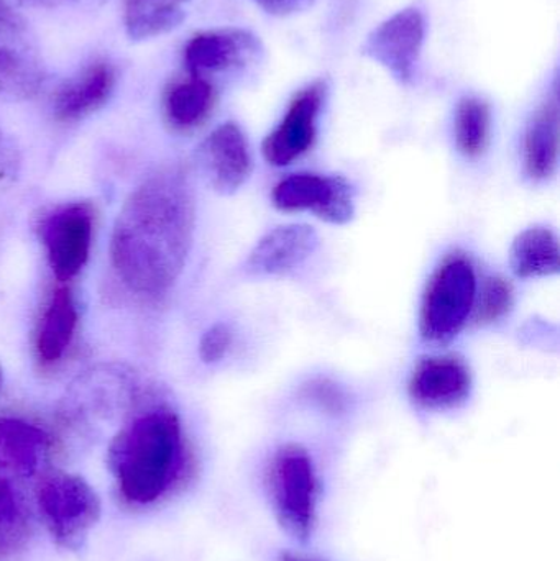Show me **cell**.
<instances>
[{"instance_id":"7402d4cb","label":"cell","mask_w":560,"mask_h":561,"mask_svg":"<svg viewBox=\"0 0 560 561\" xmlns=\"http://www.w3.org/2000/svg\"><path fill=\"white\" fill-rule=\"evenodd\" d=\"M492 128V112L482 99L466 98L456 112V141L467 157H479L485 151Z\"/></svg>"},{"instance_id":"277c9868","label":"cell","mask_w":560,"mask_h":561,"mask_svg":"<svg viewBox=\"0 0 560 561\" xmlns=\"http://www.w3.org/2000/svg\"><path fill=\"white\" fill-rule=\"evenodd\" d=\"M477 276L466 256L454 255L436 270L424 290L420 332L426 342L447 343L473 312Z\"/></svg>"},{"instance_id":"83f0119b","label":"cell","mask_w":560,"mask_h":561,"mask_svg":"<svg viewBox=\"0 0 560 561\" xmlns=\"http://www.w3.org/2000/svg\"><path fill=\"white\" fill-rule=\"evenodd\" d=\"M3 16H10L9 10H7L5 3L0 0V19H3Z\"/></svg>"},{"instance_id":"ffe728a7","label":"cell","mask_w":560,"mask_h":561,"mask_svg":"<svg viewBox=\"0 0 560 561\" xmlns=\"http://www.w3.org/2000/svg\"><path fill=\"white\" fill-rule=\"evenodd\" d=\"M45 450V435L25 422L0 421V465L16 474H32Z\"/></svg>"},{"instance_id":"9c48e42d","label":"cell","mask_w":560,"mask_h":561,"mask_svg":"<svg viewBox=\"0 0 560 561\" xmlns=\"http://www.w3.org/2000/svg\"><path fill=\"white\" fill-rule=\"evenodd\" d=\"M324 94L322 82H315L296 94L285 118L263 141V157L270 164L288 167L312 147Z\"/></svg>"},{"instance_id":"3957f363","label":"cell","mask_w":560,"mask_h":561,"mask_svg":"<svg viewBox=\"0 0 560 561\" xmlns=\"http://www.w3.org/2000/svg\"><path fill=\"white\" fill-rule=\"evenodd\" d=\"M268 491L283 529L306 542L318 524L319 478L305 448L285 445L276 451L268 468Z\"/></svg>"},{"instance_id":"4316f807","label":"cell","mask_w":560,"mask_h":561,"mask_svg":"<svg viewBox=\"0 0 560 561\" xmlns=\"http://www.w3.org/2000/svg\"><path fill=\"white\" fill-rule=\"evenodd\" d=\"M279 561H315V560L305 559V557H299V556H292V553H285V556H283L282 559H279Z\"/></svg>"},{"instance_id":"484cf974","label":"cell","mask_w":560,"mask_h":561,"mask_svg":"<svg viewBox=\"0 0 560 561\" xmlns=\"http://www.w3.org/2000/svg\"><path fill=\"white\" fill-rule=\"evenodd\" d=\"M253 2L270 15L289 16L305 12L315 3V0H253Z\"/></svg>"},{"instance_id":"5b68a950","label":"cell","mask_w":560,"mask_h":561,"mask_svg":"<svg viewBox=\"0 0 560 561\" xmlns=\"http://www.w3.org/2000/svg\"><path fill=\"white\" fill-rule=\"evenodd\" d=\"M39 513L49 534L66 550L81 549L101 517V501L95 491L76 474H46L36 488Z\"/></svg>"},{"instance_id":"7a4b0ae2","label":"cell","mask_w":560,"mask_h":561,"mask_svg":"<svg viewBox=\"0 0 560 561\" xmlns=\"http://www.w3.org/2000/svg\"><path fill=\"white\" fill-rule=\"evenodd\" d=\"M108 465L125 500L141 506L160 500L184 465L183 432L176 415L153 411L137 419L115 438Z\"/></svg>"},{"instance_id":"d6986e66","label":"cell","mask_w":560,"mask_h":561,"mask_svg":"<svg viewBox=\"0 0 560 561\" xmlns=\"http://www.w3.org/2000/svg\"><path fill=\"white\" fill-rule=\"evenodd\" d=\"M559 240L546 227H533L516 237L510 252V265L519 278H546L558 275Z\"/></svg>"},{"instance_id":"cb8c5ba5","label":"cell","mask_w":560,"mask_h":561,"mask_svg":"<svg viewBox=\"0 0 560 561\" xmlns=\"http://www.w3.org/2000/svg\"><path fill=\"white\" fill-rule=\"evenodd\" d=\"M515 290L512 283L502 276H492L482 284V289L477 290L473 316L479 323L499 322L513 309Z\"/></svg>"},{"instance_id":"30bf717a","label":"cell","mask_w":560,"mask_h":561,"mask_svg":"<svg viewBox=\"0 0 560 561\" xmlns=\"http://www.w3.org/2000/svg\"><path fill=\"white\" fill-rule=\"evenodd\" d=\"M259 38L247 30L220 28L197 33L184 48L187 75L209 78L217 72L245 68L259 58Z\"/></svg>"},{"instance_id":"603a6c76","label":"cell","mask_w":560,"mask_h":561,"mask_svg":"<svg viewBox=\"0 0 560 561\" xmlns=\"http://www.w3.org/2000/svg\"><path fill=\"white\" fill-rule=\"evenodd\" d=\"M28 537L30 520L25 506L12 484L0 478V561L22 550Z\"/></svg>"},{"instance_id":"2e32d148","label":"cell","mask_w":560,"mask_h":561,"mask_svg":"<svg viewBox=\"0 0 560 561\" xmlns=\"http://www.w3.org/2000/svg\"><path fill=\"white\" fill-rule=\"evenodd\" d=\"M216 99V88L209 79L187 75L173 82L164 94V114L176 130H194L213 114Z\"/></svg>"},{"instance_id":"ba28073f","label":"cell","mask_w":560,"mask_h":561,"mask_svg":"<svg viewBox=\"0 0 560 561\" xmlns=\"http://www.w3.org/2000/svg\"><path fill=\"white\" fill-rule=\"evenodd\" d=\"M94 216L88 204H69L49 214L39 227L49 266L59 280L75 278L88 262Z\"/></svg>"},{"instance_id":"7c38bea8","label":"cell","mask_w":560,"mask_h":561,"mask_svg":"<svg viewBox=\"0 0 560 561\" xmlns=\"http://www.w3.org/2000/svg\"><path fill=\"white\" fill-rule=\"evenodd\" d=\"M201 163L219 193L240 190L252 173V153L242 128L233 122L217 127L201 147Z\"/></svg>"},{"instance_id":"52a82bcc","label":"cell","mask_w":560,"mask_h":561,"mask_svg":"<svg viewBox=\"0 0 560 561\" xmlns=\"http://www.w3.org/2000/svg\"><path fill=\"white\" fill-rule=\"evenodd\" d=\"M273 204L285 213L309 210L325 222H351L355 213L354 190L341 176L299 173L285 178L273 190Z\"/></svg>"},{"instance_id":"8fae6325","label":"cell","mask_w":560,"mask_h":561,"mask_svg":"<svg viewBox=\"0 0 560 561\" xmlns=\"http://www.w3.org/2000/svg\"><path fill=\"white\" fill-rule=\"evenodd\" d=\"M472 375L459 356H431L418 363L410 379V396L424 409L456 408L470 394Z\"/></svg>"},{"instance_id":"9a60e30c","label":"cell","mask_w":560,"mask_h":561,"mask_svg":"<svg viewBox=\"0 0 560 561\" xmlns=\"http://www.w3.org/2000/svg\"><path fill=\"white\" fill-rule=\"evenodd\" d=\"M559 105L549 101L536 112L525 135V167L536 181L549 180L558 171Z\"/></svg>"},{"instance_id":"5bb4252c","label":"cell","mask_w":560,"mask_h":561,"mask_svg":"<svg viewBox=\"0 0 560 561\" xmlns=\"http://www.w3.org/2000/svg\"><path fill=\"white\" fill-rule=\"evenodd\" d=\"M117 82L115 68L105 59H98L68 79L53 101L55 117L61 122H76L101 108L111 98Z\"/></svg>"},{"instance_id":"8992f818","label":"cell","mask_w":560,"mask_h":561,"mask_svg":"<svg viewBox=\"0 0 560 561\" xmlns=\"http://www.w3.org/2000/svg\"><path fill=\"white\" fill-rule=\"evenodd\" d=\"M426 20L416 7H408L385 20L365 39L362 51L384 66L398 82L413 81L423 51Z\"/></svg>"},{"instance_id":"44dd1931","label":"cell","mask_w":560,"mask_h":561,"mask_svg":"<svg viewBox=\"0 0 560 561\" xmlns=\"http://www.w3.org/2000/svg\"><path fill=\"white\" fill-rule=\"evenodd\" d=\"M190 0H128L125 28L132 39L155 38L183 22L184 3Z\"/></svg>"},{"instance_id":"ac0fdd59","label":"cell","mask_w":560,"mask_h":561,"mask_svg":"<svg viewBox=\"0 0 560 561\" xmlns=\"http://www.w3.org/2000/svg\"><path fill=\"white\" fill-rule=\"evenodd\" d=\"M39 71V62L12 16L0 19V91H30L38 84Z\"/></svg>"},{"instance_id":"e0dca14e","label":"cell","mask_w":560,"mask_h":561,"mask_svg":"<svg viewBox=\"0 0 560 561\" xmlns=\"http://www.w3.org/2000/svg\"><path fill=\"white\" fill-rule=\"evenodd\" d=\"M78 325V310L71 290L61 287L53 293L36 335V352L45 365L59 362L71 345Z\"/></svg>"},{"instance_id":"6da1fadb","label":"cell","mask_w":560,"mask_h":561,"mask_svg":"<svg viewBox=\"0 0 560 561\" xmlns=\"http://www.w3.org/2000/svg\"><path fill=\"white\" fill-rule=\"evenodd\" d=\"M194 230V201L183 174L145 183L118 214L115 268L132 289L161 293L180 276Z\"/></svg>"},{"instance_id":"d4e9b609","label":"cell","mask_w":560,"mask_h":561,"mask_svg":"<svg viewBox=\"0 0 560 561\" xmlns=\"http://www.w3.org/2000/svg\"><path fill=\"white\" fill-rule=\"evenodd\" d=\"M230 346V330L226 323L210 327L201 340V358L206 363H217L226 356Z\"/></svg>"},{"instance_id":"4fadbf2b","label":"cell","mask_w":560,"mask_h":561,"mask_svg":"<svg viewBox=\"0 0 560 561\" xmlns=\"http://www.w3.org/2000/svg\"><path fill=\"white\" fill-rule=\"evenodd\" d=\"M316 230L302 224L278 227L250 252L245 270L252 276H283L295 272L318 250Z\"/></svg>"}]
</instances>
